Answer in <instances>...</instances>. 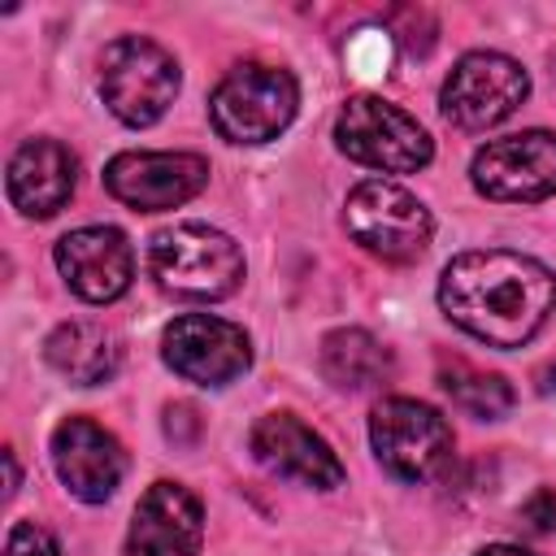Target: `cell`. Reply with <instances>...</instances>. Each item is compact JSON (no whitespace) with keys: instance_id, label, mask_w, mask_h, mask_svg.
Masks as SVG:
<instances>
[{"instance_id":"cell-24","label":"cell","mask_w":556,"mask_h":556,"mask_svg":"<svg viewBox=\"0 0 556 556\" xmlns=\"http://www.w3.org/2000/svg\"><path fill=\"white\" fill-rule=\"evenodd\" d=\"M4 473H9V478H4V482H9L4 495H13V491H17V460H13V452H4Z\"/></svg>"},{"instance_id":"cell-12","label":"cell","mask_w":556,"mask_h":556,"mask_svg":"<svg viewBox=\"0 0 556 556\" xmlns=\"http://www.w3.org/2000/svg\"><path fill=\"white\" fill-rule=\"evenodd\" d=\"M252 456L278 473V478H291L300 486H317V491H330L343 482V465L339 456L330 452V443L304 426L295 413H269L252 426Z\"/></svg>"},{"instance_id":"cell-7","label":"cell","mask_w":556,"mask_h":556,"mask_svg":"<svg viewBox=\"0 0 556 556\" xmlns=\"http://www.w3.org/2000/svg\"><path fill=\"white\" fill-rule=\"evenodd\" d=\"M343 217H348V235L365 252H374L382 261H395V265L417 261L430 243L426 204L413 191H404L395 182H382V178H369V182L352 187Z\"/></svg>"},{"instance_id":"cell-11","label":"cell","mask_w":556,"mask_h":556,"mask_svg":"<svg viewBox=\"0 0 556 556\" xmlns=\"http://www.w3.org/2000/svg\"><path fill=\"white\" fill-rule=\"evenodd\" d=\"M208 182V161L195 152H122L104 169L109 195L139 213L178 208Z\"/></svg>"},{"instance_id":"cell-6","label":"cell","mask_w":556,"mask_h":556,"mask_svg":"<svg viewBox=\"0 0 556 556\" xmlns=\"http://www.w3.org/2000/svg\"><path fill=\"white\" fill-rule=\"evenodd\" d=\"M334 139L352 161L387 174H413L434 156V143L421 130V122L378 96H352L339 109Z\"/></svg>"},{"instance_id":"cell-23","label":"cell","mask_w":556,"mask_h":556,"mask_svg":"<svg viewBox=\"0 0 556 556\" xmlns=\"http://www.w3.org/2000/svg\"><path fill=\"white\" fill-rule=\"evenodd\" d=\"M478 556H539V552H526V547H513V543H495V547H482Z\"/></svg>"},{"instance_id":"cell-15","label":"cell","mask_w":556,"mask_h":556,"mask_svg":"<svg viewBox=\"0 0 556 556\" xmlns=\"http://www.w3.org/2000/svg\"><path fill=\"white\" fill-rule=\"evenodd\" d=\"M204 539L200 500L178 482H152L135 508L126 556H195Z\"/></svg>"},{"instance_id":"cell-16","label":"cell","mask_w":556,"mask_h":556,"mask_svg":"<svg viewBox=\"0 0 556 556\" xmlns=\"http://www.w3.org/2000/svg\"><path fill=\"white\" fill-rule=\"evenodd\" d=\"M78 161L56 139H30L9 161V200L26 217H52L74 195Z\"/></svg>"},{"instance_id":"cell-17","label":"cell","mask_w":556,"mask_h":556,"mask_svg":"<svg viewBox=\"0 0 556 556\" xmlns=\"http://www.w3.org/2000/svg\"><path fill=\"white\" fill-rule=\"evenodd\" d=\"M43 356H48V365H52L61 378H70V382H78V387H96V382L113 378V369H117V361H122V348H117V339H113L104 326H96V321H65V326H56V330L48 334Z\"/></svg>"},{"instance_id":"cell-1","label":"cell","mask_w":556,"mask_h":556,"mask_svg":"<svg viewBox=\"0 0 556 556\" xmlns=\"http://www.w3.org/2000/svg\"><path fill=\"white\" fill-rule=\"evenodd\" d=\"M439 304L473 339L491 348H521L556 308V278L521 252H460L439 278Z\"/></svg>"},{"instance_id":"cell-14","label":"cell","mask_w":556,"mask_h":556,"mask_svg":"<svg viewBox=\"0 0 556 556\" xmlns=\"http://www.w3.org/2000/svg\"><path fill=\"white\" fill-rule=\"evenodd\" d=\"M52 460H56V473L70 486V495H78L87 504L109 500L126 473L122 443L87 417H65L52 430Z\"/></svg>"},{"instance_id":"cell-2","label":"cell","mask_w":556,"mask_h":556,"mask_svg":"<svg viewBox=\"0 0 556 556\" xmlns=\"http://www.w3.org/2000/svg\"><path fill=\"white\" fill-rule=\"evenodd\" d=\"M148 269L156 287L187 300H222L243 278V252L230 235L204 222H178L161 230L148 248Z\"/></svg>"},{"instance_id":"cell-5","label":"cell","mask_w":556,"mask_h":556,"mask_svg":"<svg viewBox=\"0 0 556 556\" xmlns=\"http://www.w3.org/2000/svg\"><path fill=\"white\" fill-rule=\"evenodd\" d=\"M295 104H300V91L287 70L239 65L217 83L208 100V117L217 135L230 143H265L287 130V122L295 117Z\"/></svg>"},{"instance_id":"cell-22","label":"cell","mask_w":556,"mask_h":556,"mask_svg":"<svg viewBox=\"0 0 556 556\" xmlns=\"http://www.w3.org/2000/svg\"><path fill=\"white\" fill-rule=\"evenodd\" d=\"M534 382H539V391H543V395H552V391H556V361H547V365L534 374Z\"/></svg>"},{"instance_id":"cell-4","label":"cell","mask_w":556,"mask_h":556,"mask_svg":"<svg viewBox=\"0 0 556 556\" xmlns=\"http://www.w3.org/2000/svg\"><path fill=\"white\" fill-rule=\"evenodd\" d=\"M100 96L117 122L152 126L178 96V65L161 43L122 35L100 56Z\"/></svg>"},{"instance_id":"cell-8","label":"cell","mask_w":556,"mask_h":556,"mask_svg":"<svg viewBox=\"0 0 556 556\" xmlns=\"http://www.w3.org/2000/svg\"><path fill=\"white\" fill-rule=\"evenodd\" d=\"M530 78L526 70L504 56V52H469L452 65L447 83H443V117L460 130H486L504 117L517 113V104L526 100Z\"/></svg>"},{"instance_id":"cell-13","label":"cell","mask_w":556,"mask_h":556,"mask_svg":"<svg viewBox=\"0 0 556 556\" xmlns=\"http://www.w3.org/2000/svg\"><path fill=\"white\" fill-rule=\"evenodd\" d=\"M56 269L74 295L109 304L130 287L135 252L117 226H83L56 243Z\"/></svg>"},{"instance_id":"cell-9","label":"cell","mask_w":556,"mask_h":556,"mask_svg":"<svg viewBox=\"0 0 556 556\" xmlns=\"http://www.w3.org/2000/svg\"><path fill=\"white\" fill-rule=\"evenodd\" d=\"M161 356L187 382L226 387L252 365V343H248L243 326H235V321H222L213 313H187L165 326Z\"/></svg>"},{"instance_id":"cell-3","label":"cell","mask_w":556,"mask_h":556,"mask_svg":"<svg viewBox=\"0 0 556 556\" xmlns=\"http://www.w3.org/2000/svg\"><path fill=\"white\" fill-rule=\"evenodd\" d=\"M369 439H374L378 465L400 482H430L452 465V447H456L447 417L408 395H391L374 404Z\"/></svg>"},{"instance_id":"cell-10","label":"cell","mask_w":556,"mask_h":556,"mask_svg":"<svg viewBox=\"0 0 556 556\" xmlns=\"http://www.w3.org/2000/svg\"><path fill=\"white\" fill-rule=\"evenodd\" d=\"M469 174L486 200H513V204L547 200L556 195V135L521 130L491 139L486 148L473 152Z\"/></svg>"},{"instance_id":"cell-19","label":"cell","mask_w":556,"mask_h":556,"mask_svg":"<svg viewBox=\"0 0 556 556\" xmlns=\"http://www.w3.org/2000/svg\"><path fill=\"white\" fill-rule=\"evenodd\" d=\"M439 387L452 395L456 408H465L469 417H482V421H495L513 408V387L500 374H486V369L456 361V356L439 365Z\"/></svg>"},{"instance_id":"cell-21","label":"cell","mask_w":556,"mask_h":556,"mask_svg":"<svg viewBox=\"0 0 556 556\" xmlns=\"http://www.w3.org/2000/svg\"><path fill=\"white\" fill-rule=\"evenodd\" d=\"M521 526L530 534H556V491L539 486L526 504H521Z\"/></svg>"},{"instance_id":"cell-18","label":"cell","mask_w":556,"mask_h":556,"mask_svg":"<svg viewBox=\"0 0 556 556\" xmlns=\"http://www.w3.org/2000/svg\"><path fill=\"white\" fill-rule=\"evenodd\" d=\"M321 374L343 391H369L391 378V352L369 330H334L321 339Z\"/></svg>"},{"instance_id":"cell-20","label":"cell","mask_w":556,"mask_h":556,"mask_svg":"<svg viewBox=\"0 0 556 556\" xmlns=\"http://www.w3.org/2000/svg\"><path fill=\"white\" fill-rule=\"evenodd\" d=\"M4 556H61V547H56V539H52L43 526H35V521H17V526L9 530Z\"/></svg>"}]
</instances>
